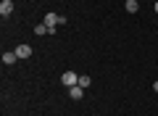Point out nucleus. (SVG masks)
Segmentation results:
<instances>
[{
  "label": "nucleus",
  "instance_id": "obj_1",
  "mask_svg": "<svg viewBox=\"0 0 158 116\" xmlns=\"http://www.w3.org/2000/svg\"><path fill=\"white\" fill-rule=\"evenodd\" d=\"M61 82L66 84V87H74V84H79V74H74L71 69H69V71L61 74Z\"/></svg>",
  "mask_w": 158,
  "mask_h": 116
},
{
  "label": "nucleus",
  "instance_id": "obj_2",
  "mask_svg": "<svg viewBox=\"0 0 158 116\" xmlns=\"http://www.w3.org/2000/svg\"><path fill=\"white\" fill-rule=\"evenodd\" d=\"M13 53H16L19 58H29V55H32V48H29L27 42H21V45H16V50H13Z\"/></svg>",
  "mask_w": 158,
  "mask_h": 116
},
{
  "label": "nucleus",
  "instance_id": "obj_3",
  "mask_svg": "<svg viewBox=\"0 0 158 116\" xmlns=\"http://www.w3.org/2000/svg\"><path fill=\"white\" fill-rule=\"evenodd\" d=\"M13 13V0H3L0 3V16H11Z\"/></svg>",
  "mask_w": 158,
  "mask_h": 116
},
{
  "label": "nucleus",
  "instance_id": "obj_4",
  "mask_svg": "<svg viewBox=\"0 0 158 116\" xmlns=\"http://www.w3.org/2000/svg\"><path fill=\"white\" fill-rule=\"evenodd\" d=\"M69 95H71L74 100H82V95H85V87H79V84H74V87H69Z\"/></svg>",
  "mask_w": 158,
  "mask_h": 116
},
{
  "label": "nucleus",
  "instance_id": "obj_5",
  "mask_svg": "<svg viewBox=\"0 0 158 116\" xmlns=\"http://www.w3.org/2000/svg\"><path fill=\"white\" fill-rule=\"evenodd\" d=\"M124 8H127L129 13H137V11H140V3H137V0H127V3H124Z\"/></svg>",
  "mask_w": 158,
  "mask_h": 116
},
{
  "label": "nucleus",
  "instance_id": "obj_6",
  "mask_svg": "<svg viewBox=\"0 0 158 116\" xmlns=\"http://www.w3.org/2000/svg\"><path fill=\"white\" fill-rule=\"evenodd\" d=\"M16 61H19L16 53H3V63H6V66H11V63H16Z\"/></svg>",
  "mask_w": 158,
  "mask_h": 116
},
{
  "label": "nucleus",
  "instance_id": "obj_7",
  "mask_svg": "<svg viewBox=\"0 0 158 116\" xmlns=\"http://www.w3.org/2000/svg\"><path fill=\"white\" fill-rule=\"evenodd\" d=\"M90 82H92V79L87 77V74H85V77H79V87H85V90H87V87H90Z\"/></svg>",
  "mask_w": 158,
  "mask_h": 116
},
{
  "label": "nucleus",
  "instance_id": "obj_8",
  "mask_svg": "<svg viewBox=\"0 0 158 116\" xmlns=\"http://www.w3.org/2000/svg\"><path fill=\"white\" fill-rule=\"evenodd\" d=\"M34 34H48V27L45 24H37V27H34Z\"/></svg>",
  "mask_w": 158,
  "mask_h": 116
},
{
  "label": "nucleus",
  "instance_id": "obj_9",
  "mask_svg": "<svg viewBox=\"0 0 158 116\" xmlns=\"http://www.w3.org/2000/svg\"><path fill=\"white\" fill-rule=\"evenodd\" d=\"M153 90H156V92H158V82H153Z\"/></svg>",
  "mask_w": 158,
  "mask_h": 116
},
{
  "label": "nucleus",
  "instance_id": "obj_10",
  "mask_svg": "<svg viewBox=\"0 0 158 116\" xmlns=\"http://www.w3.org/2000/svg\"><path fill=\"white\" fill-rule=\"evenodd\" d=\"M156 13H158V0H156Z\"/></svg>",
  "mask_w": 158,
  "mask_h": 116
}]
</instances>
